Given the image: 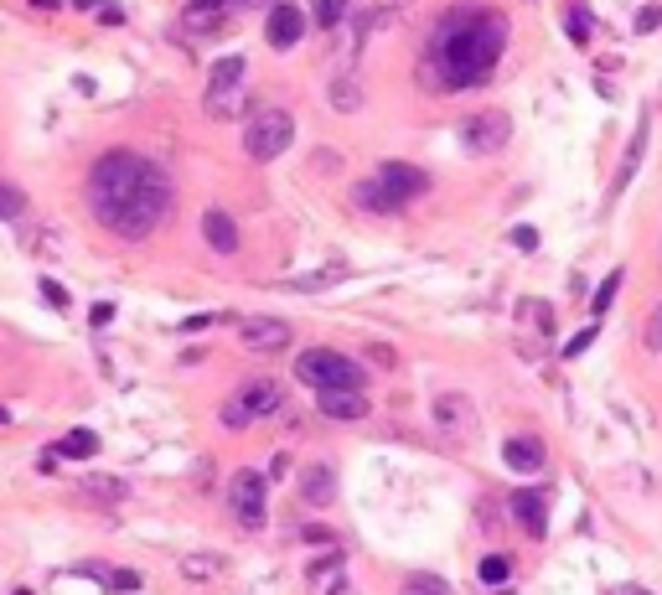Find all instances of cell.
I'll list each match as a JSON object with an SVG mask.
<instances>
[{"mask_svg": "<svg viewBox=\"0 0 662 595\" xmlns=\"http://www.w3.org/2000/svg\"><path fill=\"white\" fill-rule=\"evenodd\" d=\"M6 420H11V414H6V409H0V425H6Z\"/></svg>", "mask_w": 662, "mask_h": 595, "instance_id": "cell-47", "label": "cell"}, {"mask_svg": "<svg viewBox=\"0 0 662 595\" xmlns=\"http://www.w3.org/2000/svg\"><path fill=\"white\" fill-rule=\"evenodd\" d=\"M145 176H150V161L135 156V151H109V156H99L94 171H88V207H94V218H109L119 202H130Z\"/></svg>", "mask_w": 662, "mask_h": 595, "instance_id": "cell-3", "label": "cell"}, {"mask_svg": "<svg viewBox=\"0 0 662 595\" xmlns=\"http://www.w3.org/2000/svg\"><path fill=\"white\" fill-rule=\"evenodd\" d=\"M513 244H518V249H538V228H528V223L513 228Z\"/></svg>", "mask_w": 662, "mask_h": 595, "instance_id": "cell-41", "label": "cell"}, {"mask_svg": "<svg viewBox=\"0 0 662 595\" xmlns=\"http://www.w3.org/2000/svg\"><path fill=\"white\" fill-rule=\"evenodd\" d=\"M244 68H249L244 57H218L213 73H207V83H213V88H223V83H244V78H249Z\"/></svg>", "mask_w": 662, "mask_h": 595, "instance_id": "cell-28", "label": "cell"}, {"mask_svg": "<svg viewBox=\"0 0 662 595\" xmlns=\"http://www.w3.org/2000/svg\"><path fill=\"white\" fill-rule=\"evenodd\" d=\"M647 135H652V119L642 114V125L631 130V145H626V156H621V171H616V182H611V197H606V202H616V197L631 187V176H637V166H642V156H647Z\"/></svg>", "mask_w": 662, "mask_h": 595, "instance_id": "cell-16", "label": "cell"}, {"mask_svg": "<svg viewBox=\"0 0 662 595\" xmlns=\"http://www.w3.org/2000/svg\"><path fill=\"white\" fill-rule=\"evenodd\" d=\"M590 26H595V21H590V11H585L580 0H575V6L564 11V32H569V42H575V47H585V42H590Z\"/></svg>", "mask_w": 662, "mask_h": 595, "instance_id": "cell-26", "label": "cell"}, {"mask_svg": "<svg viewBox=\"0 0 662 595\" xmlns=\"http://www.w3.org/2000/svg\"><path fill=\"white\" fill-rule=\"evenodd\" d=\"M435 425H440L445 440H456V445L476 440V430H481L476 404H471L466 394H440V399H435Z\"/></svg>", "mask_w": 662, "mask_h": 595, "instance_id": "cell-8", "label": "cell"}, {"mask_svg": "<svg viewBox=\"0 0 662 595\" xmlns=\"http://www.w3.org/2000/svg\"><path fill=\"white\" fill-rule=\"evenodd\" d=\"M507 52V16L487 6H456L435 21V37L425 47V83L435 94L487 83Z\"/></svg>", "mask_w": 662, "mask_h": 595, "instance_id": "cell-1", "label": "cell"}, {"mask_svg": "<svg viewBox=\"0 0 662 595\" xmlns=\"http://www.w3.org/2000/svg\"><path fill=\"white\" fill-rule=\"evenodd\" d=\"M316 409L326 414V420L352 425V420H363V414H368V399H363V389H326V394L316 399Z\"/></svg>", "mask_w": 662, "mask_h": 595, "instance_id": "cell-14", "label": "cell"}, {"mask_svg": "<svg viewBox=\"0 0 662 595\" xmlns=\"http://www.w3.org/2000/svg\"><path fill=\"white\" fill-rule=\"evenodd\" d=\"M21 213H26V192L11 187V182H0V223H11V218H21Z\"/></svg>", "mask_w": 662, "mask_h": 595, "instance_id": "cell-30", "label": "cell"}, {"mask_svg": "<svg viewBox=\"0 0 662 595\" xmlns=\"http://www.w3.org/2000/svg\"><path fill=\"white\" fill-rule=\"evenodd\" d=\"M404 595H456V590H450L440 575H409L404 580Z\"/></svg>", "mask_w": 662, "mask_h": 595, "instance_id": "cell-32", "label": "cell"}, {"mask_svg": "<svg viewBox=\"0 0 662 595\" xmlns=\"http://www.w3.org/2000/svg\"><path fill=\"white\" fill-rule=\"evenodd\" d=\"M83 497H94V502H119V497H125V482H114V476H83Z\"/></svg>", "mask_w": 662, "mask_h": 595, "instance_id": "cell-27", "label": "cell"}, {"mask_svg": "<svg viewBox=\"0 0 662 595\" xmlns=\"http://www.w3.org/2000/svg\"><path fill=\"white\" fill-rule=\"evenodd\" d=\"M616 290H621V270H616V275H606V285H600V290L590 295V316H595V321H600V316H606V311H611V301H616Z\"/></svg>", "mask_w": 662, "mask_h": 595, "instance_id": "cell-31", "label": "cell"}, {"mask_svg": "<svg viewBox=\"0 0 662 595\" xmlns=\"http://www.w3.org/2000/svg\"><path fill=\"white\" fill-rule=\"evenodd\" d=\"M88 321H94V326H109V321H114V306H109V301H99L94 311H88Z\"/></svg>", "mask_w": 662, "mask_h": 595, "instance_id": "cell-42", "label": "cell"}, {"mask_svg": "<svg viewBox=\"0 0 662 595\" xmlns=\"http://www.w3.org/2000/svg\"><path fill=\"white\" fill-rule=\"evenodd\" d=\"M182 26H187V37H218L223 32V11L218 6H197V0H192Z\"/></svg>", "mask_w": 662, "mask_h": 595, "instance_id": "cell-22", "label": "cell"}, {"mask_svg": "<svg viewBox=\"0 0 662 595\" xmlns=\"http://www.w3.org/2000/svg\"><path fill=\"white\" fill-rule=\"evenodd\" d=\"M306 580H311V595H342L347 590V570H342L337 554H331V559H311Z\"/></svg>", "mask_w": 662, "mask_h": 595, "instance_id": "cell-20", "label": "cell"}, {"mask_svg": "<svg viewBox=\"0 0 662 595\" xmlns=\"http://www.w3.org/2000/svg\"><path fill=\"white\" fill-rule=\"evenodd\" d=\"M300 37H306V11L295 6V0H280V6H269L264 16V42L275 52H290Z\"/></svg>", "mask_w": 662, "mask_h": 595, "instance_id": "cell-10", "label": "cell"}, {"mask_svg": "<svg viewBox=\"0 0 662 595\" xmlns=\"http://www.w3.org/2000/svg\"><path fill=\"white\" fill-rule=\"evenodd\" d=\"M518 311H523V316L538 326V332H554V311H549V301H523Z\"/></svg>", "mask_w": 662, "mask_h": 595, "instance_id": "cell-34", "label": "cell"}, {"mask_svg": "<svg viewBox=\"0 0 662 595\" xmlns=\"http://www.w3.org/2000/svg\"><path fill=\"white\" fill-rule=\"evenodd\" d=\"M373 176H378V187L388 192V202H394V207H404V202H414V197L430 192V176L419 171V166H404V161H383Z\"/></svg>", "mask_w": 662, "mask_h": 595, "instance_id": "cell-9", "label": "cell"}, {"mask_svg": "<svg viewBox=\"0 0 662 595\" xmlns=\"http://www.w3.org/2000/svg\"><path fill=\"white\" fill-rule=\"evenodd\" d=\"M42 295H47V306H52V311H68V290L57 285V280H47V275H42Z\"/></svg>", "mask_w": 662, "mask_h": 595, "instance_id": "cell-38", "label": "cell"}, {"mask_svg": "<svg viewBox=\"0 0 662 595\" xmlns=\"http://www.w3.org/2000/svg\"><path fill=\"white\" fill-rule=\"evenodd\" d=\"M52 456L57 461H88V456H99V435L94 430H68L63 440L52 445Z\"/></svg>", "mask_w": 662, "mask_h": 595, "instance_id": "cell-21", "label": "cell"}, {"mask_svg": "<svg viewBox=\"0 0 662 595\" xmlns=\"http://www.w3.org/2000/svg\"><path fill=\"white\" fill-rule=\"evenodd\" d=\"M295 378H300V383H311L316 394H326V389H363V368H357L352 357L331 352V347L300 352V357H295Z\"/></svg>", "mask_w": 662, "mask_h": 595, "instance_id": "cell-5", "label": "cell"}, {"mask_svg": "<svg viewBox=\"0 0 662 595\" xmlns=\"http://www.w3.org/2000/svg\"><path fill=\"white\" fill-rule=\"evenodd\" d=\"M109 590H140V575L135 570H114L109 575Z\"/></svg>", "mask_w": 662, "mask_h": 595, "instance_id": "cell-40", "label": "cell"}, {"mask_svg": "<svg viewBox=\"0 0 662 595\" xmlns=\"http://www.w3.org/2000/svg\"><path fill=\"white\" fill-rule=\"evenodd\" d=\"M316 26H326V32H337V26L347 21V0H316Z\"/></svg>", "mask_w": 662, "mask_h": 595, "instance_id": "cell-29", "label": "cell"}, {"mask_svg": "<svg viewBox=\"0 0 662 595\" xmlns=\"http://www.w3.org/2000/svg\"><path fill=\"white\" fill-rule=\"evenodd\" d=\"M611 595H652V590H642V585H616Z\"/></svg>", "mask_w": 662, "mask_h": 595, "instance_id": "cell-45", "label": "cell"}, {"mask_svg": "<svg viewBox=\"0 0 662 595\" xmlns=\"http://www.w3.org/2000/svg\"><path fill=\"white\" fill-rule=\"evenodd\" d=\"M352 202L363 207V213H399V207L388 202V192L378 187V176H368V182H357V187H352Z\"/></svg>", "mask_w": 662, "mask_h": 595, "instance_id": "cell-24", "label": "cell"}, {"mask_svg": "<svg viewBox=\"0 0 662 595\" xmlns=\"http://www.w3.org/2000/svg\"><path fill=\"white\" fill-rule=\"evenodd\" d=\"M202 238L218 254H238V223L223 213V207H207V213H202Z\"/></svg>", "mask_w": 662, "mask_h": 595, "instance_id": "cell-17", "label": "cell"}, {"mask_svg": "<svg viewBox=\"0 0 662 595\" xmlns=\"http://www.w3.org/2000/svg\"><path fill=\"white\" fill-rule=\"evenodd\" d=\"M182 575H187V580H213V575H218V559H213V554H187V559H182Z\"/></svg>", "mask_w": 662, "mask_h": 595, "instance_id": "cell-33", "label": "cell"}, {"mask_svg": "<svg viewBox=\"0 0 662 595\" xmlns=\"http://www.w3.org/2000/svg\"><path fill=\"white\" fill-rule=\"evenodd\" d=\"M662 26V6H642L637 11V32H657Z\"/></svg>", "mask_w": 662, "mask_h": 595, "instance_id": "cell-39", "label": "cell"}, {"mask_svg": "<svg viewBox=\"0 0 662 595\" xmlns=\"http://www.w3.org/2000/svg\"><path fill=\"white\" fill-rule=\"evenodd\" d=\"M213 321H218V316H187L182 326H187V332H202V326H213Z\"/></svg>", "mask_w": 662, "mask_h": 595, "instance_id": "cell-43", "label": "cell"}, {"mask_svg": "<svg viewBox=\"0 0 662 595\" xmlns=\"http://www.w3.org/2000/svg\"><path fill=\"white\" fill-rule=\"evenodd\" d=\"M502 461L513 471H523V476H533V471H544L549 451H544V440H538V435H513L502 445Z\"/></svg>", "mask_w": 662, "mask_h": 595, "instance_id": "cell-15", "label": "cell"}, {"mask_svg": "<svg viewBox=\"0 0 662 595\" xmlns=\"http://www.w3.org/2000/svg\"><path fill=\"white\" fill-rule=\"evenodd\" d=\"M238 404L249 409V420H269V414L285 409V389H280L275 378H254V383H244V389H238Z\"/></svg>", "mask_w": 662, "mask_h": 595, "instance_id": "cell-12", "label": "cell"}, {"mask_svg": "<svg viewBox=\"0 0 662 595\" xmlns=\"http://www.w3.org/2000/svg\"><path fill=\"white\" fill-rule=\"evenodd\" d=\"M513 518L523 523L528 539H544V528H549V497H544V492H533V487L513 492Z\"/></svg>", "mask_w": 662, "mask_h": 595, "instance_id": "cell-13", "label": "cell"}, {"mask_svg": "<svg viewBox=\"0 0 662 595\" xmlns=\"http://www.w3.org/2000/svg\"><path fill=\"white\" fill-rule=\"evenodd\" d=\"M461 151L466 156H497L507 140H513V119H507V109H481L471 119H461Z\"/></svg>", "mask_w": 662, "mask_h": 595, "instance_id": "cell-6", "label": "cell"}, {"mask_svg": "<svg viewBox=\"0 0 662 595\" xmlns=\"http://www.w3.org/2000/svg\"><path fill=\"white\" fill-rule=\"evenodd\" d=\"M197 6H218V11H223V6H228V0H197Z\"/></svg>", "mask_w": 662, "mask_h": 595, "instance_id": "cell-46", "label": "cell"}, {"mask_svg": "<svg viewBox=\"0 0 662 595\" xmlns=\"http://www.w3.org/2000/svg\"><path fill=\"white\" fill-rule=\"evenodd\" d=\"M238 337H244V347H254V352H280V347H290V321H280V316H244L238 321Z\"/></svg>", "mask_w": 662, "mask_h": 595, "instance_id": "cell-11", "label": "cell"}, {"mask_svg": "<svg viewBox=\"0 0 662 595\" xmlns=\"http://www.w3.org/2000/svg\"><path fill=\"white\" fill-rule=\"evenodd\" d=\"M223 425H228V430H249V425H254V420H249V409L238 404V394L223 399Z\"/></svg>", "mask_w": 662, "mask_h": 595, "instance_id": "cell-35", "label": "cell"}, {"mask_svg": "<svg viewBox=\"0 0 662 595\" xmlns=\"http://www.w3.org/2000/svg\"><path fill=\"white\" fill-rule=\"evenodd\" d=\"M171 218V176L161 166H150V176L140 182V192L130 202H119L109 218H99L109 233L119 238H145V233H156L161 223Z\"/></svg>", "mask_w": 662, "mask_h": 595, "instance_id": "cell-2", "label": "cell"}, {"mask_svg": "<svg viewBox=\"0 0 662 595\" xmlns=\"http://www.w3.org/2000/svg\"><path fill=\"white\" fill-rule=\"evenodd\" d=\"M264 497H269V482L259 471H233V482H228V502H233V518H238V528H264Z\"/></svg>", "mask_w": 662, "mask_h": 595, "instance_id": "cell-7", "label": "cell"}, {"mask_svg": "<svg viewBox=\"0 0 662 595\" xmlns=\"http://www.w3.org/2000/svg\"><path fill=\"white\" fill-rule=\"evenodd\" d=\"M642 342H647V352H662V301H657V311L642 326Z\"/></svg>", "mask_w": 662, "mask_h": 595, "instance_id": "cell-36", "label": "cell"}, {"mask_svg": "<svg viewBox=\"0 0 662 595\" xmlns=\"http://www.w3.org/2000/svg\"><path fill=\"white\" fill-rule=\"evenodd\" d=\"M404 6H409V0H378V11H394V16H399Z\"/></svg>", "mask_w": 662, "mask_h": 595, "instance_id": "cell-44", "label": "cell"}, {"mask_svg": "<svg viewBox=\"0 0 662 595\" xmlns=\"http://www.w3.org/2000/svg\"><path fill=\"white\" fill-rule=\"evenodd\" d=\"M326 99H331V109L357 114V109H363V83H357V78H331L326 83Z\"/></svg>", "mask_w": 662, "mask_h": 595, "instance_id": "cell-23", "label": "cell"}, {"mask_svg": "<svg viewBox=\"0 0 662 595\" xmlns=\"http://www.w3.org/2000/svg\"><path fill=\"white\" fill-rule=\"evenodd\" d=\"M244 99H249V83H223V88H213V83H207V99H202V109L213 114V119H233L238 109H244Z\"/></svg>", "mask_w": 662, "mask_h": 595, "instance_id": "cell-19", "label": "cell"}, {"mask_svg": "<svg viewBox=\"0 0 662 595\" xmlns=\"http://www.w3.org/2000/svg\"><path fill=\"white\" fill-rule=\"evenodd\" d=\"M300 497H306L311 508H326V502L337 497V471H331L326 461L306 466V476H300Z\"/></svg>", "mask_w": 662, "mask_h": 595, "instance_id": "cell-18", "label": "cell"}, {"mask_svg": "<svg viewBox=\"0 0 662 595\" xmlns=\"http://www.w3.org/2000/svg\"><path fill=\"white\" fill-rule=\"evenodd\" d=\"M595 337H600V321H590L585 332H575V337H569V342H564V357H580V352H585Z\"/></svg>", "mask_w": 662, "mask_h": 595, "instance_id": "cell-37", "label": "cell"}, {"mask_svg": "<svg viewBox=\"0 0 662 595\" xmlns=\"http://www.w3.org/2000/svg\"><path fill=\"white\" fill-rule=\"evenodd\" d=\"M476 575H481V585H507V580H513V559H507V554H487V559H481L476 564Z\"/></svg>", "mask_w": 662, "mask_h": 595, "instance_id": "cell-25", "label": "cell"}, {"mask_svg": "<svg viewBox=\"0 0 662 595\" xmlns=\"http://www.w3.org/2000/svg\"><path fill=\"white\" fill-rule=\"evenodd\" d=\"M290 140H295V119H290V109H280V104H264V109H254V114L244 119V151H249V161H259V166L280 161V156L290 151Z\"/></svg>", "mask_w": 662, "mask_h": 595, "instance_id": "cell-4", "label": "cell"}]
</instances>
